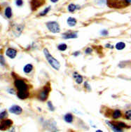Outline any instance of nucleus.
<instances>
[{
	"mask_svg": "<svg viewBox=\"0 0 131 132\" xmlns=\"http://www.w3.org/2000/svg\"><path fill=\"white\" fill-rule=\"evenodd\" d=\"M84 87H86V89H88V91H90V89H90V85L88 84V83L87 82H85V84H84Z\"/></svg>",
	"mask_w": 131,
	"mask_h": 132,
	"instance_id": "obj_30",
	"label": "nucleus"
},
{
	"mask_svg": "<svg viewBox=\"0 0 131 132\" xmlns=\"http://www.w3.org/2000/svg\"><path fill=\"white\" fill-rule=\"evenodd\" d=\"M64 120L67 123H71L73 121V115L70 113L66 114L64 117Z\"/></svg>",
	"mask_w": 131,
	"mask_h": 132,
	"instance_id": "obj_17",
	"label": "nucleus"
},
{
	"mask_svg": "<svg viewBox=\"0 0 131 132\" xmlns=\"http://www.w3.org/2000/svg\"><path fill=\"white\" fill-rule=\"evenodd\" d=\"M125 117L128 120H131V110H129L126 112L125 113Z\"/></svg>",
	"mask_w": 131,
	"mask_h": 132,
	"instance_id": "obj_23",
	"label": "nucleus"
},
{
	"mask_svg": "<svg viewBox=\"0 0 131 132\" xmlns=\"http://www.w3.org/2000/svg\"><path fill=\"white\" fill-rule=\"evenodd\" d=\"M15 4L18 6H22L23 4V0H16L15 1Z\"/></svg>",
	"mask_w": 131,
	"mask_h": 132,
	"instance_id": "obj_26",
	"label": "nucleus"
},
{
	"mask_svg": "<svg viewBox=\"0 0 131 132\" xmlns=\"http://www.w3.org/2000/svg\"><path fill=\"white\" fill-rule=\"evenodd\" d=\"M79 54H80V52H79V51H77V52H74V53H73V55H74V56H79Z\"/></svg>",
	"mask_w": 131,
	"mask_h": 132,
	"instance_id": "obj_32",
	"label": "nucleus"
},
{
	"mask_svg": "<svg viewBox=\"0 0 131 132\" xmlns=\"http://www.w3.org/2000/svg\"><path fill=\"white\" fill-rule=\"evenodd\" d=\"M47 28L53 33H58L60 32V27L59 24L56 21H51L46 23Z\"/></svg>",
	"mask_w": 131,
	"mask_h": 132,
	"instance_id": "obj_5",
	"label": "nucleus"
},
{
	"mask_svg": "<svg viewBox=\"0 0 131 132\" xmlns=\"http://www.w3.org/2000/svg\"><path fill=\"white\" fill-rule=\"evenodd\" d=\"M4 14L5 16L7 18H11L12 17V9L11 8L8 6L5 9V11H4Z\"/></svg>",
	"mask_w": 131,
	"mask_h": 132,
	"instance_id": "obj_15",
	"label": "nucleus"
},
{
	"mask_svg": "<svg viewBox=\"0 0 131 132\" xmlns=\"http://www.w3.org/2000/svg\"><path fill=\"white\" fill-rule=\"evenodd\" d=\"M100 34H101L102 35H103V36H106V35H107V34H108V31L106 30H102L101 32H100Z\"/></svg>",
	"mask_w": 131,
	"mask_h": 132,
	"instance_id": "obj_29",
	"label": "nucleus"
},
{
	"mask_svg": "<svg viewBox=\"0 0 131 132\" xmlns=\"http://www.w3.org/2000/svg\"><path fill=\"white\" fill-rule=\"evenodd\" d=\"M73 77H74V78L76 80V82L78 84H81L83 82V77L81 75H80L78 72H74Z\"/></svg>",
	"mask_w": 131,
	"mask_h": 132,
	"instance_id": "obj_13",
	"label": "nucleus"
},
{
	"mask_svg": "<svg viewBox=\"0 0 131 132\" xmlns=\"http://www.w3.org/2000/svg\"><path fill=\"white\" fill-rule=\"evenodd\" d=\"M106 47H109V48H111V49H113V46L110 45V44H107V45H106Z\"/></svg>",
	"mask_w": 131,
	"mask_h": 132,
	"instance_id": "obj_33",
	"label": "nucleus"
},
{
	"mask_svg": "<svg viewBox=\"0 0 131 132\" xmlns=\"http://www.w3.org/2000/svg\"><path fill=\"white\" fill-rule=\"evenodd\" d=\"M45 3V0H31L30 5L32 11H36L38 8L41 6Z\"/></svg>",
	"mask_w": 131,
	"mask_h": 132,
	"instance_id": "obj_6",
	"label": "nucleus"
},
{
	"mask_svg": "<svg viewBox=\"0 0 131 132\" xmlns=\"http://www.w3.org/2000/svg\"><path fill=\"white\" fill-rule=\"evenodd\" d=\"M50 90H51L50 86H49V84H47L46 86H45L39 92V94H38V98L41 101H46L48 97H49Z\"/></svg>",
	"mask_w": 131,
	"mask_h": 132,
	"instance_id": "obj_3",
	"label": "nucleus"
},
{
	"mask_svg": "<svg viewBox=\"0 0 131 132\" xmlns=\"http://www.w3.org/2000/svg\"><path fill=\"white\" fill-rule=\"evenodd\" d=\"M17 96L21 100H24V99H26L29 97L30 96V93L28 91H18V94H17Z\"/></svg>",
	"mask_w": 131,
	"mask_h": 132,
	"instance_id": "obj_12",
	"label": "nucleus"
},
{
	"mask_svg": "<svg viewBox=\"0 0 131 132\" xmlns=\"http://www.w3.org/2000/svg\"><path fill=\"white\" fill-rule=\"evenodd\" d=\"M92 52H93V49H91V48H87L85 50V53L86 54H90Z\"/></svg>",
	"mask_w": 131,
	"mask_h": 132,
	"instance_id": "obj_28",
	"label": "nucleus"
},
{
	"mask_svg": "<svg viewBox=\"0 0 131 132\" xmlns=\"http://www.w3.org/2000/svg\"><path fill=\"white\" fill-rule=\"evenodd\" d=\"M33 69V66L32 64H27L25 65V66L23 68V71L25 72V73H30L32 72Z\"/></svg>",
	"mask_w": 131,
	"mask_h": 132,
	"instance_id": "obj_18",
	"label": "nucleus"
},
{
	"mask_svg": "<svg viewBox=\"0 0 131 132\" xmlns=\"http://www.w3.org/2000/svg\"><path fill=\"white\" fill-rule=\"evenodd\" d=\"M44 53L46 58L47 59V61L49 62V64L51 65V67L53 68H54L55 70H58L60 68V63L58 62V60H56L55 58H53L51 55V53L47 49H44Z\"/></svg>",
	"mask_w": 131,
	"mask_h": 132,
	"instance_id": "obj_2",
	"label": "nucleus"
},
{
	"mask_svg": "<svg viewBox=\"0 0 131 132\" xmlns=\"http://www.w3.org/2000/svg\"><path fill=\"white\" fill-rule=\"evenodd\" d=\"M67 48V44H61L60 45L58 46V50H60L61 51H65L66 49Z\"/></svg>",
	"mask_w": 131,
	"mask_h": 132,
	"instance_id": "obj_22",
	"label": "nucleus"
},
{
	"mask_svg": "<svg viewBox=\"0 0 131 132\" xmlns=\"http://www.w3.org/2000/svg\"><path fill=\"white\" fill-rule=\"evenodd\" d=\"M13 125V121L11 120H5L0 122V130L4 131L10 128Z\"/></svg>",
	"mask_w": 131,
	"mask_h": 132,
	"instance_id": "obj_7",
	"label": "nucleus"
},
{
	"mask_svg": "<svg viewBox=\"0 0 131 132\" xmlns=\"http://www.w3.org/2000/svg\"><path fill=\"white\" fill-rule=\"evenodd\" d=\"M125 47H126V44L123 42H118L116 44V49L117 50H119V51L123 50Z\"/></svg>",
	"mask_w": 131,
	"mask_h": 132,
	"instance_id": "obj_19",
	"label": "nucleus"
},
{
	"mask_svg": "<svg viewBox=\"0 0 131 132\" xmlns=\"http://www.w3.org/2000/svg\"><path fill=\"white\" fill-rule=\"evenodd\" d=\"M8 91L9 92V94H15V90L13 89H8Z\"/></svg>",
	"mask_w": 131,
	"mask_h": 132,
	"instance_id": "obj_31",
	"label": "nucleus"
},
{
	"mask_svg": "<svg viewBox=\"0 0 131 132\" xmlns=\"http://www.w3.org/2000/svg\"><path fill=\"white\" fill-rule=\"evenodd\" d=\"M14 84H15V87H16V89H18V91H27L29 89L28 85L23 79H15Z\"/></svg>",
	"mask_w": 131,
	"mask_h": 132,
	"instance_id": "obj_4",
	"label": "nucleus"
},
{
	"mask_svg": "<svg viewBox=\"0 0 131 132\" xmlns=\"http://www.w3.org/2000/svg\"><path fill=\"white\" fill-rule=\"evenodd\" d=\"M9 112L13 114H15V115H20L23 112V109L20 106L13 105L9 108Z\"/></svg>",
	"mask_w": 131,
	"mask_h": 132,
	"instance_id": "obj_8",
	"label": "nucleus"
},
{
	"mask_svg": "<svg viewBox=\"0 0 131 132\" xmlns=\"http://www.w3.org/2000/svg\"><path fill=\"white\" fill-rule=\"evenodd\" d=\"M6 54L8 57H9L10 58H15L16 55H17V51L14 49H11V48H9L6 50Z\"/></svg>",
	"mask_w": 131,
	"mask_h": 132,
	"instance_id": "obj_11",
	"label": "nucleus"
},
{
	"mask_svg": "<svg viewBox=\"0 0 131 132\" xmlns=\"http://www.w3.org/2000/svg\"><path fill=\"white\" fill-rule=\"evenodd\" d=\"M0 65H2V66H4L6 65V61H5V58H4L3 56L0 55Z\"/></svg>",
	"mask_w": 131,
	"mask_h": 132,
	"instance_id": "obj_25",
	"label": "nucleus"
},
{
	"mask_svg": "<svg viewBox=\"0 0 131 132\" xmlns=\"http://www.w3.org/2000/svg\"><path fill=\"white\" fill-rule=\"evenodd\" d=\"M113 125H114L115 127H118V128L121 129H129L131 128L130 126H128L126 124H125L124 122H116V121H112V122H110Z\"/></svg>",
	"mask_w": 131,
	"mask_h": 132,
	"instance_id": "obj_10",
	"label": "nucleus"
},
{
	"mask_svg": "<svg viewBox=\"0 0 131 132\" xmlns=\"http://www.w3.org/2000/svg\"><path fill=\"white\" fill-rule=\"evenodd\" d=\"M78 37V34L75 32H70L68 31L67 32L63 34V37L65 39H75Z\"/></svg>",
	"mask_w": 131,
	"mask_h": 132,
	"instance_id": "obj_9",
	"label": "nucleus"
},
{
	"mask_svg": "<svg viewBox=\"0 0 131 132\" xmlns=\"http://www.w3.org/2000/svg\"><path fill=\"white\" fill-rule=\"evenodd\" d=\"M50 10H51V6H49V7L46 8L43 11H41V13L39 14V16H44V15H46L48 13H49Z\"/></svg>",
	"mask_w": 131,
	"mask_h": 132,
	"instance_id": "obj_21",
	"label": "nucleus"
},
{
	"mask_svg": "<svg viewBox=\"0 0 131 132\" xmlns=\"http://www.w3.org/2000/svg\"><path fill=\"white\" fill-rule=\"evenodd\" d=\"M7 115L8 113L6 110H4V111L1 112V113H0V120H3L5 117H7Z\"/></svg>",
	"mask_w": 131,
	"mask_h": 132,
	"instance_id": "obj_24",
	"label": "nucleus"
},
{
	"mask_svg": "<svg viewBox=\"0 0 131 132\" xmlns=\"http://www.w3.org/2000/svg\"><path fill=\"white\" fill-rule=\"evenodd\" d=\"M48 107H49V108L51 110V111H53V110H55L54 107H53V106L52 103L51 102V101H49V102H48Z\"/></svg>",
	"mask_w": 131,
	"mask_h": 132,
	"instance_id": "obj_27",
	"label": "nucleus"
},
{
	"mask_svg": "<svg viewBox=\"0 0 131 132\" xmlns=\"http://www.w3.org/2000/svg\"><path fill=\"white\" fill-rule=\"evenodd\" d=\"M67 24L71 27H74L76 25V20L74 18H72V17H69L68 18V19L67 20Z\"/></svg>",
	"mask_w": 131,
	"mask_h": 132,
	"instance_id": "obj_16",
	"label": "nucleus"
},
{
	"mask_svg": "<svg viewBox=\"0 0 131 132\" xmlns=\"http://www.w3.org/2000/svg\"><path fill=\"white\" fill-rule=\"evenodd\" d=\"M130 4L128 0H107V6L112 8H123L127 7Z\"/></svg>",
	"mask_w": 131,
	"mask_h": 132,
	"instance_id": "obj_1",
	"label": "nucleus"
},
{
	"mask_svg": "<svg viewBox=\"0 0 131 132\" xmlns=\"http://www.w3.org/2000/svg\"><path fill=\"white\" fill-rule=\"evenodd\" d=\"M122 116V113L119 110H114L112 113V117L114 119H119Z\"/></svg>",
	"mask_w": 131,
	"mask_h": 132,
	"instance_id": "obj_14",
	"label": "nucleus"
},
{
	"mask_svg": "<svg viewBox=\"0 0 131 132\" xmlns=\"http://www.w3.org/2000/svg\"><path fill=\"white\" fill-rule=\"evenodd\" d=\"M76 8H77V6H76V5H75V4H70L69 6H68V7H67L68 11H69V12H71V13L74 11Z\"/></svg>",
	"mask_w": 131,
	"mask_h": 132,
	"instance_id": "obj_20",
	"label": "nucleus"
},
{
	"mask_svg": "<svg viewBox=\"0 0 131 132\" xmlns=\"http://www.w3.org/2000/svg\"><path fill=\"white\" fill-rule=\"evenodd\" d=\"M51 1H52L53 3H56V2H58L59 0H51Z\"/></svg>",
	"mask_w": 131,
	"mask_h": 132,
	"instance_id": "obj_34",
	"label": "nucleus"
}]
</instances>
